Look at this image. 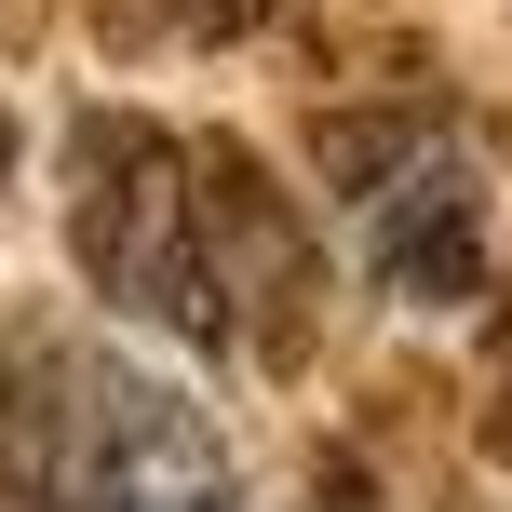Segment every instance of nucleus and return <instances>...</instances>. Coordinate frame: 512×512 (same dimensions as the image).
Instances as JSON below:
<instances>
[{
    "mask_svg": "<svg viewBox=\"0 0 512 512\" xmlns=\"http://www.w3.org/2000/svg\"><path fill=\"white\" fill-rule=\"evenodd\" d=\"M0 512H230V445L162 364L41 337L0 405Z\"/></svg>",
    "mask_w": 512,
    "mask_h": 512,
    "instance_id": "1",
    "label": "nucleus"
},
{
    "mask_svg": "<svg viewBox=\"0 0 512 512\" xmlns=\"http://www.w3.org/2000/svg\"><path fill=\"white\" fill-rule=\"evenodd\" d=\"M68 243L108 310L230 351V297H216V203H203V135H162L149 108H95L68 149Z\"/></svg>",
    "mask_w": 512,
    "mask_h": 512,
    "instance_id": "2",
    "label": "nucleus"
},
{
    "mask_svg": "<svg viewBox=\"0 0 512 512\" xmlns=\"http://www.w3.org/2000/svg\"><path fill=\"white\" fill-rule=\"evenodd\" d=\"M378 283L391 297H472L486 283V203L459 162H418L378 189Z\"/></svg>",
    "mask_w": 512,
    "mask_h": 512,
    "instance_id": "3",
    "label": "nucleus"
},
{
    "mask_svg": "<svg viewBox=\"0 0 512 512\" xmlns=\"http://www.w3.org/2000/svg\"><path fill=\"white\" fill-rule=\"evenodd\" d=\"M472 405H486V459L512 472V324L486 337V378H472Z\"/></svg>",
    "mask_w": 512,
    "mask_h": 512,
    "instance_id": "4",
    "label": "nucleus"
},
{
    "mask_svg": "<svg viewBox=\"0 0 512 512\" xmlns=\"http://www.w3.org/2000/svg\"><path fill=\"white\" fill-rule=\"evenodd\" d=\"M0 162H14V122H0Z\"/></svg>",
    "mask_w": 512,
    "mask_h": 512,
    "instance_id": "5",
    "label": "nucleus"
}]
</instances>
